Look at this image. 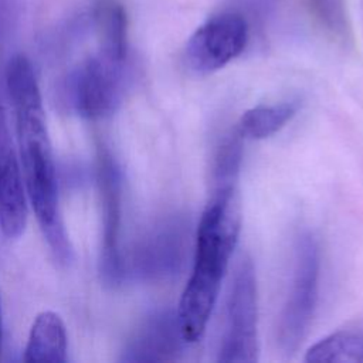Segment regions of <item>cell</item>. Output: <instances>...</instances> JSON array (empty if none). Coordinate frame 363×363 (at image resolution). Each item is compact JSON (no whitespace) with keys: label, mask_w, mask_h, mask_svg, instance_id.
Masks as SVG:
<instances>
[{"label":"cell","mask_w":363,"mask_h":363,"mask_svg":"<svg viewBox=\"0 0 363 363\" xmlns=\"http://www.w3.org/2000/svg\"><path fill=\"white\" fill-rule=\"evenodd\" d=\"M6 88L14 112L18 159L28 201L54 258L67 264L72 259V247L60 211L43 98L33 64L26 55L17 54L9 60Z\"/></svg>","instance_id":"obj_1"},{"label":"cell","mask_w":363,"mask_h":363,"mask_svg":"<svg viewBox=\"0 0 363 363\" xmlns=\"http://www.w3.org/2000/svg\"><path fill=\"white\" fill-rule=\"evenodd\" d=\"M240 223L237 187L213 189L196 233L193 271L177 308L187 343L200 340L206 330L238 240Z\"/></svg>","instance_id":"obj_2"},{"label":"cell","mask_w":363,"mask_h":363,"mask_svg":"<svg viewBox=\"0 0 363 363\" xmlns=\"http://www.w3.org/2000/svg\"><path fill=\"white\" fill-rule=\"evenodd\" d=\"M319 274L318 242L309 231H302L295 240L291 282L277 329L278 346L286 354L299 347L309 330L318 303Z\"/></svg>","instance_id":"obj_3"},{"label":"cell","mask_w":363,"mask_h":363,"mask_svg":"<svg viewBox=\"0 0 363 363\" xmlns=\"http://www.w3.org/2000/svg\"><path fill=\"white\" fill-rule=\"evenodd\" d=\"M258 296L257 277L250 258L234 272L225 305L224 330L217 350L223 363H252L258 360Z\"/></svg>","instance_id":"obj_4"},{"label":"cell","mask_w":363,"mask_h":363,"mask_svg":"<svg viewBox=\"0 0 363 363\" xmlns=\"http://www.w3.org/2000/svg\"><path fill=\"white\" fill-rule=\"evenodd\" d=\"M190 247V223L184 216L172 214L157 221L138 244L132 274L145 281L174 278L184 267Z\"/></svg>","instance_id":"obj_5"},{"label":"cell","mask_w":363,"mask_h":363,"mask_svg":"<svg viewBox=\"0 0 363 363\" xmlns=\"http://www.w3.org/2000/svg\"><path fill=\"white\" fill-rule=\"evenodd\" d=\"M96 184L102 210L101 274L106 285L115 286L126 275L119 247L122 218V177L111 152L99 145L96 155Z\"/></svg>","instance_id":"obj_6"},{"label":"cell","mask_w":363,"mask_h":363,"mask_svg":"<svg viewBox=\"0 0 363 363\" xmlns=\"http://www.w3.org/2000/svg\"><path fill=\"white\" fill-rule=\"evenodd\" d=\"M248 43V24L237 13H221L203 23L184 50L187 67L197 74L214 72L237 58Z\"/></svg>","instance_id":"obj_7"},{"label":"cell","mask_w":363,"mask_h":363,"mask_svg":"<svg viewBox=\"0 0 363 363\" xmlns=\"http://www.w3.org/2000/svg\"><path fill=\"white\" fill-rule=\"evenodd\" d=\"M125 85V62L104 55L89 57L71 75L69 95L75 111L88 119L112 113L121 104Z\"/></svg>","instance_id":"obj_8"},{"label":"cell","mask_w":363,"mask_h":363,"mask_svg":"<svg viewBox=\"0 0 363 363\" xmlns=\"http://www.w3.org/2000/svg\"><path fill=\"white\" fill-rule=\"evenodd\" d=\"M186 345L177 311L159 309L150 313L133 333L121 360L174 362L183 356Z\"/></svg>","instance_id":"obj_9"},{"label":"cell","mask_w":363,"mask_h":363,"mask_svg":"<svg viewBox=\"0 0 363 363\" xmlns=\"http://www.w3.org/2000/svg\"><path fill=\"white\" fill-rule=\"evenodd\" d=\"M28 197L18 159L9 143L0 116V230L9 240H17L28 220Z\"/></svg>","instance_id":"obj_10"},{"label":"cell","mask_w":363,"mask_h":363,"mask_svg":"<svg viewBox=\"0 0 363 363\" xmlns=\"http://www.w3.org/2000/svg\"><path fill=\"white\" fill-rule=\"evenodd\" d=\"M68 336L62 318L54 311L40 312L30 329L23 360L27 363L67 362Z\"/></svg>","instance_id":"obj_11"},{"label":"cell","mask_w":363,"mask_h":363,"mask_svg":"<svg viewBox=\"0 0 363 363\" xmlns=\"http://www.w3.org/2000/svg\"><path fill=\"white\" fill-rule=\"evenodd\" d=\"M91 21L95 26L99 54L115 62H126L128 16L118 0H95L91 7Z\"/></svg>","instance_id":"obj_12"},{"label":"cell","mask_w":363,"mask_h":363,"mask_svg":"<svg viewBox=\"0 0 363 363\" xmlns=\"http://www.w3.org/2000/svg\"><path fill=\"white\" fill-rule=\"evenodd\" d=\"M298 109V101L254 106L241 115L237 132L241 138L265 139L281 130L296 115Z\"/></svg>","instance_id":"obj_13"},{"label":"cell","mask_w":363,"mask_h":363,"mask_svg":"<svg viewBox=\"0 0 363 363\" xmlns=\"http://www.w3.org/2000/svg\"><path fill=\"white\" fill-rule=\"evenodd\" d=\"M313 363H360L363 362V330H337L315 343L305 356Z\"/></svg>","instance_id":"obj_14"},{"label":"cell","mask_w":363,"mask_h":363,"mask_svg":"<svg viewBox=\"0 0 363 363\" xmlns=\"http://www.w3.org/2000/svg\"><path fill=\"white\" fill-rule=\"evenodd\" d=\"M241 160V135L235 130L233 135L227 136L217 147L213 163V189L237 186Z\"/></svg>","instance_id":"obj_15"},{"label":"cell","mask_w":363,"mask_h":363,"mask_svg":"<svg viewBox=\"0 0 363 363\" xmlns=\"http://www.w3.org/2000/svg\"><path fill=\"white\" fill-rule=\"evenodd\" d=\"M312 7L320 23L335 34L346 30V14L343 0H312Z\"/></svg>","instance_id":"obj_16"},{"label":"cell","mask_w":363,"mask_h":363,"mask_svg":"<svg viewBox=\"0 0 363 363\" xmlns=\"http://www.w3.org/2000/svg\"><path fill=\"white\" fill-rule=\"evenodd\" d=\"M20 0H0V41L14 28L20 18Z\"/></svg>","instance_id":"obj_17"},{"label":"cell","mask_w":363,"mask_h":363,"mask_svg":"<svg viewBox=\"0 0 363 363\" xmlns=\"http://www.w3.org/2000/svg\"><path fill=\"white\" fill-rule=\"evenodd\" d=\"M1 340H3V312H1V298H0V350H1Z\"/></svg>","instance_id":"obj_18"}]
</instances>
